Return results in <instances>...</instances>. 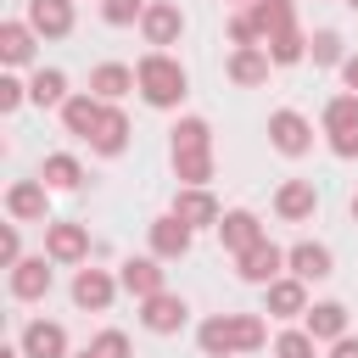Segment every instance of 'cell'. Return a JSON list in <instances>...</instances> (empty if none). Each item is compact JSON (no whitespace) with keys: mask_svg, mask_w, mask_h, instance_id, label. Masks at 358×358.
<instances>
[{"mask_svg":"<svg viewBox=\"0 0 358 358\" xmlns=\"http://www.w3.org/2000/svg\"><path fill=\"white\" fill-rule=\"evenodd\" d=\"M313 352H319V341H313V336H308L302 324H296V330H280V336H274V358H313Z\"/></svg>","mask_w":358,"mask_h":358,"instance_id":"cell-35","label":"cell"},{"mask_svg":"<svg viewBox=\"0 0 358 358\" xmlns=\"http://www.w3.org/2000/svg\"><path fill=\"white\" fill-rule=\"evenodd\" d=\"M67 95H73V90H67V73H62V67H34V78H28V101H34V106H56V112H62Z\"/></svg>","mask_w":358,"mask_h":358,"instance_id":"cell-26","label":"cell"},{"mask_svg":"<svg viewBox=\"0 0 358 358\" xmlns=\"http://www.w3.org/2000/svg\"><path fill=\"white\" fill-rule=\"evenodd\" d=\"M39 179H45V190H78L84 185V162L73 151H50L45 168H39Z\"/></svg>","mask_w":358,"mask_h":358,"instance_id":"cell-27","label":"cell"},{"mask_svg":"<svg viewBox=\"0 0 358 358\" xmlns=\"http://www.w3.org/2000/svg\"><path fill=\"white\" fill-rule=\"evenodd\" d=\"M90 352H95V358H134V347H129V336H123V330H95Z\"/></svg>","mask_w":358,"mask_h":358,"instance_id":"cell-37","label":"cell"},{"mask_svg":"<svg viewBox=\"0 0 358 358\" xmlns=\"http://www.w3.org/2000/svg\"><path fill=\"white\" fill-rule=\"evenodd\" d=\"M50 257L39 252V257H22L17 268H11V296L17 302H39V296H50Z\"/></svg>","mask_w":358,"mask_h":358,"instance_id":"cell-18","label":"cell"},{"mask_svg":"<svg viewBox=\"0 0 358 358\" xmlns=\"http://www.w3.org/2000/svg\"><path fill=\"white\" fill-rule=\"evenodd\" d=\"M117 285H123L134 302H151V296L168 291V268H162V257H123Z\"/></svg>","mask_w":358,"mask_h":358,"instance_id":"cell-3","label":"cell"},{"mask_svg":"<svg viewBox=\"0 0 358 358\" xmlns=\"http://www.w3.org/2000/svg\"><path fill=\"white\" fill-rule=\"evenodd\" d=\"M45 257L50 263H84L90 257V229L73 218H50L45 224Z\"/></svg>","mask_w":358,"mask_h":358,"instance_id":"cell-4","label":"cell"},{"mask_svg":"<svg viewBox=\"0 0 358 358\" xmlns=\"http://www.w3.org/2000/svg\"><path fill=\"white\" fill-rule=\"evenodd\" d=\"M168 145H173V151H213V123L190 112V117H179V123L168 129Z\"/></svg>","mask_w":358,"mask_h":358,"instance_id":"cell-29","label":"cell"},{"mask_svg":"<svg viewBox=\"0 0 358 358\" xmlns=\"http://www.w3.org/2000/svg\"><path fill=\"white\" fill-rule=\"evenodd\" d=\"M330 151H336L341 162H352V157H358V129H347V134H330Z\"/></svg>","mask_w":358,"mask_h":358,"instance_id":"cell-41","label":"cell"},{"mask_svg":"<svg viewBox=\"0 0 358 358\" xmlns=\"http://www.w3.org/2000/svg\"><path fill=\"white\" fill-rule=\"evenodd\" d=\"M140 34H145L151 50H168V45H179V34H185V11H179L173 0H151L145 17H140Z\"/></svg>","mask_w":358,"mask_h":358,"instance_id":"cell-6","label":"cell"},{"mask_svg":"<svg viewBox=\"0 0 358 358\" xmlns=\"http://www.w3.org/2000/svg\"><path fill=\"white\" fill-rule=\"evenodd\" d=\"M302 330H308L313 341H341V336H352V330H347V308H341V302H313V308H308V319H302Z\"/></svg>","mask_w":358,"mask_h":358,"instance_id":"cell-25","label":"cell"},{"mask_svg":"<svg viewBox=\"0 0 358 358\" xmlns=\"http://www.w3.org/2000/svg\"><path fill=\"white\" fill-rule=\"evenodd\" d=\"M129 134H134V129H129V117H123L117 106H106L101 129L90 134V151H95V157H123V151H129Z\"/></svg>","mask_w":358,"mask_h":358,"instance_id":"cell-24","label":"cell"},{"mask_svg":"<svg viewBox=\"0 0 358 358\" xmlns=\"http://www.w3.org/2000/svg\"><path fill=\"white\" fill-rule=\"evenodd\" d=\"M134 78H140V101L157 106V112H179V101L190 95V73L179 67V56L168 50H145L134 62Z\"/></svg>","mask_w":358,"mask_h":358,"instance_id":"cell-1","label":"cell"},{"mask_svg":"<svg viewBox=\"0 0 358 358\" xmlns=\"http://www.w3.org/2000/svg\"><path fill=\"white\" fill-rule=\"evenodd\" d=\"M341 84L358 95V56H347V62H341Z\"/></svg>","mask_w":358,"mask_h":358,"instance_id":"cell-43","label":"cell"},{"mask_svg":"<svg viewBox=\"0 0 358 358\" xmlns=\"http://www.w3.org/2000/svg\"><path fill=\"white\" fill-rule=\"evenodd\" d=\"M173 179L190 190H207L213 179V151H173Z\"/></svg>","mask_w":358,"mask_h":358,"instance_id":"cell-30","label":"cell"},{"mask_svg":"<svg viewBox=\"0 0 358 358\" xmlns=\"http://www.w3.org/2000/svg\"><path fill=\"white\" fill-rule=\"evenodd\" d=\"M145 6H151V0H101V22L129 28V22H140V17H145Z\"/></svg>","mask_w":358,"mask_h":358,"instance_id":"cell-36","label":"cell"},{"mask_svg":"<svg viewBox=\"0 0 358 358\" xmlns=\"http://www.w3.org/2000/svg\"><path fill=\"white\" fill-rule=\"evenodd\" d=\"M185 319H190V308H185V296H179V291H162V296L140 302V324H145L151 336H179V330H185Z\"/></svg>","mask_w":358,"mask_h":358,"instance_id":"cell-10","label":"cell"},{"mask_svg":"<svg viewBox=\"0 0 358 358\" xmlns=\"http://www.w3.org/2000/svg\"><path fill=\"white\" fill-rule=\"evenodd\" d=\"M17 347H22L28 358H73V352H67V330H62L56 319H28L22 336H17Z\"/></svg>","mask_w":358,"mask_h":358,"instance_id":"cell-14","label":"cell"},{"mask_svg":"<svg viewBox=\"0 0 358 358\" xmlns=\"http://www.w3.org/2000/svg\"><path fill=\"white\" fill-rule=\"evenodd\" d=\"M235 6H241V11H246V6H252V0H235Z\"/></svg>","mask_w":358,"mask_h":358,"instance_id":"cell-47","label":"cell"},{"mask_svg":"<svg viewBox=\"0 0 358 358\" xmlns=\"http://www.w3.org/2000/svg\"><path fill=\"white\" fill-rule=\"evenodd\" d=\"M268 50L263 45H241V50H229V62H224V73H229V84H241V90H257V84H268Z\"/></svg>","mask_w":358,"mask_h":358,"instance_id":"cell-17","label":"cell"},{"mask_svg":"<svg viewBox=\"0 0 358 358\" xmlns=\"http://www.w3.org/2000/svg\"><path fill=\"white\" fill-rule=\"evenodd\" d=\"M117 291H123V285H117V274H106V268H78V274H73V308H84V313H106Z\"/></svg>","mask_w":358,"mask_h":358,"instance_id":"cell-7","label":"cell"},{"mask_svg":"<svg viewBox=\"0 0 358 358\" xmlns=\"http://www.w3.org/2000/svg\"><path fill=\"white\" fill-rule=\"evenodd\" d=\"M347 129H358V95L352 90L324 101V134H347Z\"/></svg>","mask_w":358,"mask_h":358,"instance_id":"cell-32","label":"cell"},{"mask_svg":"<svg viewBox=\"0 0 358 358\" xmlns=\"http://www.w3.org/2000/svg\"><path fill=\"white\" fill-rule=\"evenodd\" d=\"M263 50H268L274 67H296V62H308V34H302V28H285V34H274Z\"/></svg>","mask_w":358,"mask_h":358,"instance_id":"cell-31","label":"cell"},{"mask_svg":"<svg viewBox=\"0 0 358 358\" xmlns=\"http://www.w3.org/2000/svg\"><path fill=\"white\" fill-rule=\"evenodd\" d=\"M330 358H358V336H341V341H330Z\"/></svg>","mask_w":358,"mask_h":358,"instance_id":"cell-42","label":"cell"},{"mask_svg":"<svg viewBox=\"0 0 358 358\" xmlns=\"http://www.w3.org/2000/svg\"><path fill=\"white\" fill-rule=\"evenodd\" d=\"M0 358H28V352L22 347H0Z\"/></svg>","mask_w":358,"mask_h":358,"instance_id":"cell-44","label":"cell"},{"mask_svg":"<svg viewBox=\"0 0 358 358\" xmlns=\"http://www.w3.org/2000/svg\"><path fill=\"white\" fill-rule=\"evenodd\" d=\"M308 285L296 280V274H280L274 285H263V313L268 319H308Z\"/></svg>","mask_w":358,"mask_h":358,"instance_id":"cell-8","label":"cell"},{"mask_svg":"<svg viewBox=\"0 0 358 358\" xmlns=\"http://www.w3.org/2000/svg\"><path fill=\"white\" fill-rule=\"evenodd\" d=\"M196 347H201V358H235V352H241V347H235V313L201 319V324H196Z\"/></svg>","mask_w":358,"mask_h":358,"instance_id":"cell-22","label":"cell"},{"mask_svg":"<svg viewBox=\"0 0 358 358\" xmlns=\"http://www.w3.org/2000/svg\"><path fill=\"white\" fill-rule=\"evenodd\" d=\"M352 224H358V196H352Z\"/></svg>","mask_w":358,"mask_h":358,"instance_id":"cell-45","label":"cell"},{"mask_svg":"<svg viewBox=\"0 0 358 358\" xmlns=\"http://www.w3.org/2000/svg\"><path fill=\"white\" fill-rule=\"evenodd\" d=\"M34 45H39V34L28 28V17L0 22V62H6V67H28V62H34Z\"/></svg>","mask_w":358,"mask_h":358,"instance_id":"cell-23","label":"cell"},{"mask_svg":"<svg viewBox=\"0 0 358 358\" xmlns=\"http://www.w3.org/2000/svg\"><path fill=\"white\" fill-rule=\"evenodd\" d=\"M45 207H50L45 179H17V185L6 190V213H11L17 224H50V218H45Z\"/></svg>","mask_w":358,"mask_h":358,"instance_id":"cell-11","label":"cell"},{"mask_svg":"<svg viewBox=\"0 0 358 358\" xmlns=\"http://www.w3.org/2000/svg\"><path fill=\"white\" fill-rule=\"evenodd\" d=\"M73 358H95V352H90V347H84V352H73Z\"/></svg>","mask_w":358,"mask_h":358,"instance_id":"cell-46","label":"cell"},{"mask_svg":"<svg viewBox=\"0 0 358 358\" xmlns=\"http://www.w3.org/2000/svg\"><path fill=\"white\" fill-rule=\"evenodd\" d=\"M229 45H235V50H241V45H263V34H257V22H252L246 11L229 17Z\"/></svg>","mask_w":358,"mask_h":358,"instance_id":"cell-38","label":"cell"},{"mask_svg":"<svg viewBox=\"0 0 358 358\" xmlns=\"http://www.w3.org/2000/svg\"><path fill=\"white\" fill-rule=\"evenodd\" d=\"M235 347H241V352H263V347H268L263 313H235Z\"/></svg>","mask_w":358,"mask_h":358,"instance_id":"cell-34","label":"cell"},{"mask_svg":"<svg viewBox=\"0 0 358 358\" xmlns=\"http://www.w3.org/2000/svg\"><path fill=\"white\" fill-rule=\"evenodd\" d=\"M22 101H28V84H22V78H11V73H6V78H0V112H17V106H22Z\"/></svg>","mask_w":358,"mask_h":358,"instance_id":"cell-39","label":"cell"},{"mask_svg":"<svg viewBox=\"0 0 358 358\" xmlns=\"http://www.w3.org/2000/svg\"><path fill=\"white\" fill-rule=\"evenodd\" d=\"M218 241H224V252H235V257H241V252H252V246H257V241H268V235H263V224H257V213H252V207H235V213H224V218H218Z\"/></svg>","mask_w":358,"mask_h":358,"instance_id":"cell-15","label":"cell"},{"mask_svg":"<svg viewBox=\"0 0 358 358\" xmlns=\"http://www.w3.org/2000/svg\"><path fill=\"white\" fill-rule=\"evenodd\" d=\"M145 241H151V257H162V263H179V257L190 252V241H196V229H190L185 218H173V213H162V218H151V224H145Z\"/></svg>","mask_w":358,"mask_h":358,"instance_id":"cell-5","label":"cell"},{"mask_svg":"<svg viewBox=\"0 0 358 358\" xmlns=\"http://www.w3.org/2000/svg\"><path fill=\"white\" fill-rule=\"evenodd\" d=\"M0 263H6V268H17V263H22V235H17V224H6V229H0Z\"/></svg>","mask_w":358,"mask_h":358,"instance_id":"cell-40","label":"cell"},{"mask_svg":"<svg viewBox=\"0 0 358 358\" xmlns=\"http://www.w3.org/2000/svg\"><path fill=\"white\" fill-rule=\"evenodd\" d=\"M173 218H185L190 229H218V218H224V207H218V196L213 190H190V185H179L173 190V207H168Z\"/></svg>","mask_w":358,"mask_h":358,"instance_id":"cell-9","label":"cell"},{"mask_svg":"<svg viewBox=\"0 0 358 358\" xmlns=\"http://www.w3.org/2000/svg\"><path fill=\"white\" fill-rule=\"evenodd\" d=\"M129 90H140V78H134V67H123V62H101V67H90V95L95 101H123Z\"/></svg>","mask_w":358,"mask_h":358,"instance_id":"cell-20","label":"cell"},{"mask_svg":"<svg viewBox=\"0 0 358 358\" xmlns=\"http://www.w3.org/2000/svg\"><path fill=\"white\" fill-rule=\"evenodd\" d=\"M285 268H291L302 285H313V280H330V274H336V257H330V246H319V241H296V246L285 252Z\"/></svg>","mask_w":358,"mask_h":358,"instance_id":"cell-16","label":"cell"},{"mask_svg":"<svg viewBox=\"0 0 358 358\" xmlns=\"http://www.w3.org/2000/svg\"><path fill=\"white\" fill-rule=\"evenodd\" d=\"M308 56H313V67H341V62H347L341 34H336V28H319V34L308 39Z\"/></svg>","mask_w":358,"mask_h":358,"instance_id":"cell-33","label":"cell"},{"mask_svg":"<svg viewBox=\"0 0 358 358\" xmlns=\"http://www.w3.org/2000/svg\"><path fill=\"white\" fill-rule=\"evenodd\" d=\"M274 213H280L285 224H308V218L319 213V185H313V179H285V185L274 190Z\"/></svg>","mask_w":358,"mask_h":358,"instance_id":"cell-12","label":"cell"},{"mask_svg":"<svg viewBox=\"0 0 358 358\" xmlns=\"http://www.w3.org/2000/svg\"><path fill=\"white\" fill-rule=\"evenodd\" d=\"M280 6H291V0H280Z\"/></svg>","mask_w":358,"mask_h":358,"instance_id":"cell-49","label":"cell"},{"mask_svg":"<svg viewBox=\"0 0 358 358\" xmlns=\"http://www.w3.org/2000/svg\"><path fill=\"white\" fill-rule=\"evenodd\" d=\"M280 268H285V252H280L274 241H257L252 252H241V257H235V274H241L246 285H274V280H280Z\"/></svg>","mask_w":358,"mask_h":358,"instance_id":"cell-13","label":"cell"},{"mask_svg":"<svg viewBox=\"0 0 358 358\" xmlns=\"http://www.w3.org/2000/svg\"><path fill=\"white\" fill-rule=\"evenodd\" d=\"M101 117H106V101H95L90 90L67 95V106H62V129H67V134H78V140H90V134L101 129Z\"/></svg>","mask_w":358,"mask_h":358,"instance_id":"cell-21","label":"cell"},{"mask_svg":"<svg viewBox=\"0 0 358 358\" xmlns=\"http://www.w3.org/2000/svg\"><path fill=\"white\" fill-rule=\"evenodd\" d=\"M268 145L280 157H308L313 151V123L296 106H280V112H268Z\"/></svg>","mask_w":358,"mask_h":358,"instance_id":"cell-2","label":"cell"},{"mask_svg":"<svg viewBox=\"0 0 358 358\" xmlns=\"http://www.w3.org/2000/svg\"><path fill=\"white\" fill-rule=\"evenodd\" d=\"M28 28L39 39H67L73 34V0H28Z\"/></svg>","mask_w":358,"mask_h":358,"instance_id":"cell-19","label":"cell"},{"mask_svg":"<svg viewBox=\"0 0 358 358\" xmlns=\"http://www.w3.org/2000/svg\"><path fill=\"white\" fill-rule=\"evenodd\" d=\"M347 6H352V11H358V0H347Z\"/></svg>","mask_w":358,"mask_h":358,"instance_id":"cell-48","label":"cell"},{"mask_svg":"<svg viewBox=\"0 0 358 358\" xmlns=\"http://www.w3.org/2000/svg\"><path fill=\"white\" fill-rule=\"evenodd\" d=\"M246 17L257 22V34H263V45H268L274 34H285V28H296V17H291V6H280V0H252V6H246Z\"/></svg>","mask_w":358,"mask_h":358,"instance_id":"cell-28","label":"cell"}]
</instances>
